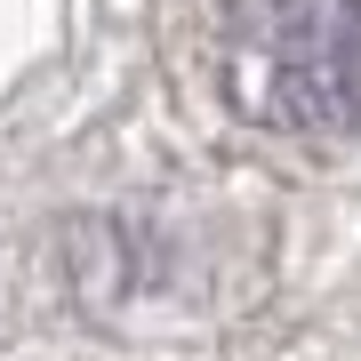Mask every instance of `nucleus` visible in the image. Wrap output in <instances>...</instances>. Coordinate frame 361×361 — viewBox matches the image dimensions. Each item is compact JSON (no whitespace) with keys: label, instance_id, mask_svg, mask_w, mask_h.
Masks as SVG:
<instances>
[{"label":"nucleus","instance_id":"1","mask_svg":"<svg viewBox=\"0 0 361 361\" xmlns=\"http://www.w3.org/2000/svg\"><path fill=\"white\" fill-rule=\"evenodd\" d=\"M225 104L281 137L361 121V0H217Z\"/></svg>","mask_w":361,"mask_h":361}]
</instances>
